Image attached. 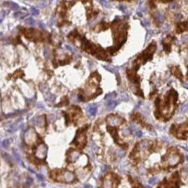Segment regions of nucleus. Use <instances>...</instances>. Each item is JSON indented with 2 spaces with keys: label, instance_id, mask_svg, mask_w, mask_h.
Returning <instances> with one entry per match:
<instances>
[{
  "label": "nucleus",
  "instance_id": "obj_5",
  "mask_svg": "<svg viewBox=\"0 0 188 188\" xmlns=\"http://www.w3.org/2000/svg\"><path fill=\"white\" fill-rule=\"evenodd\" d=\"M74 143L76 144V145L79 146V148H83V146L85 145V134L83 131V130H81L78 133Z\"/></svg>",
  "mask_w": 188,
  "mask_h": 188
},
{
  "label": "nucleus",
  "instance_id": "obj_17",
  "mask_svg": "<svg viewBox=\"0 0 188 188\" xmlns=\"http://www.w3.org/2000/svg\"><path fill=\"white\" fill-rule=\"evenodd\" d=\"M135 135L138 137V138H140L143 134H142V131H139V130H136L135 131Z\"/></svg>",
  "mask_w": 188,
  "mask_h": 188
},
{
  "label": "nucleus",
  "instance_id": "obj_23",
  "mask_svg": "<svg viewBox=\"0 0 188 188\" xmlns=\"http://www.w3.org/2000/svg\"><path fill=\"white\" fill-rule=\"evenodd\" d=\"M159 188H167V186H166V185L165 183H163V184H161V185Z\"/></svg>",
  "mask_w": 188,
  "mask_h": 188
},
{
  "label": "nucleus",
  "instance_id": "obj_14",
  "mask_svg": "<svg viewBox=\"0 0 188 188\" xmlns=\"http://www.w3.org/2000/svg\"><path fill=\"white\" fill-rule=\"evenodd\" d=\"M131 180V179H130ZM131 184H133V186L134 187V188H144L138 181H136V180H131Z\"/></svg>",
  "mask_w": 188,
  "mask_h": 188
},
{
  "label": "nucleus",
  "instance_id": "obj_10",
  "mask_svg": "<svg viewBox=\"0 0 188 188\" xmlns=\"http://www.w3.org/2000/svg\"><path fill=\"white\" fill-rule=\"evenodd\" d=\"M188 31V23L187 22H184V23H179L177 25V32L178 33H181L183 31Z\"/></svg>",
  "mask_w": 188,
  "mask_h": 188
},
{
  "label": "nucleus",
  "instance_id": "obj_21",
  "mask_svg": "<svg viewBox=\"0 0 188 188\" xmlns=\"http://www.w3.org/2000/svg\"><path fill=\"white\" fill-rule=\"evenodd\" d=\"M162 30H163L164 31H167L169 30L168 25H163V26H162Z\"/></svg>",
  "mask_w": 188,
  "mask_h": 188
},
{
  "label": "nucleus",
  "instance_id": "obj_22",
  "mask_svg": "<svg viewBox=\"0 0 188 188\" xmlns=\"http://www.w3.org/2000/svg\"><path fill=\"white\" fill-rule=\"evenodd\" d=\"M176 18H177L178 20L181 19V18H182V15H181V14H177V16H176Z\"/></svg>",
  "mask_w": 188,
  "mask_h": 188
},
{
  "label": "nucleus",
  "instance_id": "obj_3",
  "mask_svg": "<svg viewBox=\"0 0 188 188\" xmlns=\"http://www.w3.org/2000/svg\"><path fill=\"white\" fill-rule=\"evenodd\" d=\"M119 183V178L115 174L110 173L105 177L102 182L101 188H117Z\"/></svg>",
  "mask_w": 188,
  "mask_h": 188
},
{
  "label": "nucleus",
  "instance_id": "obj_2",
  "mask_svg": "<svg viewBox=\"0 0 188 188\" xmlns=\"http://www.w3.org/2000/svg\"><path fill=\"white\" fill-rule=\"evenodd\" d=\"M172 133H173V134L177 138L180 139H185L188 135V122L184 123L180 125H173L172 127Z\"/></svg>",
  "mask_w": 188,
  "mask_h": 188
},
{
  "label": "nucleus",
  "instance_id": "obj_8",
  "mask_svg": "<svg viewBox=\"0 0 188 188\" xmlns=\"http://www.w3.org/2000/svg\"><path fill=\"white\" fill-rule=\"evenodd\" d=\"M173 40H175L174 37H172V36H169L167 39H165L164 42H163L164 49H165V51L167 53L170 52V51H171V45H172V43L173 42Z\"/></svg>",
  "mask_w": 188,
  "mask_h": 188
},
{
  "label": "nucleus",
  "instance_id": "obj_9",
  "mask_svg": "<svg viewBox=\"0 0 188 188\" xmlns=\"http://www.w3.org/2000/svg\"><path fill=\"white\" fill-rule=\"evenodd\" d=\"M172 72L177 79H180L181 81L183 80V74H182V72H181L179 66H173L172 67Z\"/></svg>",
  "mask_w": 188,
  "mask_h": 188
},
{
  "label": "nucleus",
  "instance_id": "obj_18",
  "mask_svg": "<svg viewBox=\"0 0 188 188\" xmlns=\"http://www.w3.org/2000/svg\"><path fill=\"white\" fill-rule=\"evenodd\" d=\"M170 8H171L172 10H176V9L178 8V5H177L176 3H173V4H171Z\"/></svg>",
  "mask_w": 188,
  "mask_h": 188
},
{
  "label": "nucleus",
  "instance_id": "obj_12",
  "mask_svg": "<svg viewBox=\"0 0 188 188\" xmlns=\"http://www.w3.org/2000/svg\"><path fill=\"white\" fill-rule=\"evenodd\" d=\"M79 153H77V152H72V153L70 154V160H71V162L75 161V160H76V159L79 158Z\"/></svg>",
  "mask_w": 188,
  "mask_h": 188
},
{
  "label": "nucleus",
  "instance_id": "obj_20",
  "mask_svg": "<svg viewBox=\"0 0 188 188\" xmlns=\"http://www.w3.org/2000/svg\"><path fill=\"white\" fill-rule=\"evenodd\" d=\"M157 181V178H153L152 179H150V184H155Z\"/></svg>",
  "mask_w": 188,
  "mask_h": 188
},
{
  "label": "nucleus",
  "instance_id": "obj_16",
  "mask_svg": "<svg viewBox=\"0 0 188 188\" xmlns=\"http://www.w3.org/2000/svg\"><path fill=\"white\" fill-rule=\"evenodd\" d=\"M99 1H100L101 5H102L103 6L107 7V8H109V7H110V4H109V2H107V1H106V0H99Z\"/></svg>",
  "mask_w": 188,
  "mask_h": 188
},
{
  "label": "nucleus",
  "instance_id": "obj_11",
  "mask_svg": "<svg viewBox=\"0 0 188 188\" xmlns=\"http://www.w3.org/2000/svg\"><path fill=\"white\" fill-rule=\"evenodd\" d=\"M155 20L157 21V23L158 24H160V23H162L163 21H164V19H165V17H164V14L162 13V12H160V11H158L156 14H155Z\"/></svg>",
  "mask_w": 188,
  "mask_h": 188
},
{
  "label": "nucleus",
  "instance_id": "obj_6",
  "mask_svg": "<svg viewBox=\"0 0 188 188\" xmlns=\"http://www.w3.org/2000/svg\"><path fill=\"white\" fill-rule=\"evenodd\" d=\"M170 187L171 188H179V185H180V179H179V173L176 172L175 173L173 174L171 179H170Z\"/></svg>",
  "mask_w": 188,
  "mask_h": 188
},
{
  "label": "nucleus",
  "instance_id": "obj_24",
  "mask_svg": "<svg viewBox=\"0 0 188 188\" xmlns=\"http://www.w3.org/2000/svg\"><path fill=\"white\" fill-rule=\"evenodd\" d=\"M119 9H120L121 11H125V7H124L123 5H120V6H119Z\"/></svg>",
  "mask_w": 188,
  "mask_h": 188
},
{
  "label": "nucleus",
  "instance_id": "obj_7",
  "mask_svg": "<svg viewBox=\"0 0 188 188\" xmlns=\"http://www.w3.org/2000/svg\"><path fill=\"white\" fill-rule=\"evenodd\" d=\"M123 121H124L123 119H121L119 116H115V115H111L107 118V122L112 126L120 125L121 123H123Z\"/></svg>",
  "mask_w": 188,
  "mask_h": 188
},
{
  "label": "nucleus",
  "instance_id": "obj_25",
  "mask_svg": "<svg viewBox=\"0 0 188 188\" xmlns=\"http://www.w3.org/2000/svg\"><path fill=\"white\" fill-rule=\"evenodd\" d=\"M187 77H188V72H187Z\"/></svg>",
  "mask_w": 188,
  "mask_h": 188
},
{
  "label": "nucleus",
  "instance_id": "obj_4",
  "mask_svg": "<svg viewBox=\"0 0 188 188\" xmlns=\"http://www.w3.org/2000/svg\"><path fill=\"white\" fill-rule=\"evenodd\" d=\"M182 160V157L181 155L177 153V152H172L169 155L168 159H167V164L169 166H176L177 165H179Z\"/></svg>",
  "mask_w": 188,
  "mask_h": 188
},
{
  "label": "nucleus",
  "instance_id": "obj_15",
  "mask_svg": "<svg viewBox=\"0 0 188 188\" xmlns=\"http://www.w3.org/2000/svg\"><path fill=\"white\" fill-rule=\"evenodd\" d=\"M116 105H117V103L116 102H114V101H110L109 103H108V108H110V109H112V108H114L115 106H116Z\"/></svg>",
  "mask_w": 188,
  "mask_h": 188
},
{
  "label": "nucleus",
  "instance_id": "obj_13",
  "mask_svg": "<svg viewBox=\"0 0 188 188\" xmlns=\"http://www.w3.org/2000/svg\"><path fill=\"white\" fill-rule=\"evenodd\" d=\"M89 112L92 115V116H94L96 114V112H97V107L96 106H91L90 108H89Z\"/></svg>",
  "mask_w": 188,
  "mask_h": 188
},
{
  "label": "nucleus",
  "instance_id": "obj_1",
  "mask_svg": "<svg viewBox=\"0 0 188 188\" xmlns=\"http://www.w3.org/2000/svg\"><path fill=\"white\" fill-rule=\"evenodd\" d=\"M51 177L53 180L63 183H71L75 180V176L68 171L54 170L51 173Z\"/></svg>",
  "mask_w": 188,
  "mask_h": 188
},
{
  "label": "nucleus",
  "instance_id": "obj_19",
  "mask_svg": "<svg viewBox=\"0 0 188 188\" xmlns=\"http://www.w3.org/2000/svg\"><path fill=\"white\" fill-rule=\"evenodd\" d=\"M187 107H188V105H183V106L180 108V112H185V111H186Z\"/></svg>",
  "mask_w": 188,
  "mask_h": 188
}]
</instances>
